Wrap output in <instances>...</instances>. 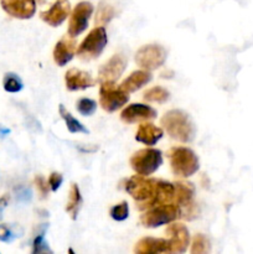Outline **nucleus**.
<instances>
[{"label": "nucleus", "mask_w": 253, "mask_h": 254, "mask_svg": "<svg viewBox=\"0 0 253 254\" xmlns=\"http://www.w3.org/2000/svg\"><path fill=\"white\" fill-rule=\"evenodd\" d=\"M134 252L136 254H156V253H171L170 242L161 238H141L135 245Z\"/></svg>", "instance_id": "obj_15"}, {"label": "nucleus", "mask_w": 253, "mask_h": 254, "mask_svg": "<svg viewBox=\"0 0 253 254\" xmlns=\"http://www.w3.org/2000/svg\"><path fill=\"white\" fill-rule=\"evenodd\" d=\"M15 238L14 233L7 226L0 225V241L1 242H11Z\"/></svg>", "instance_id": "obj_33"}, {"label": "nucleus", "mask_w": 253, "mask_h": 254, "mask_svg": "<svg viewBox=\"0 0 253 254\" xmlns=\"http://www.w3.org/2000/svg\"><path fill=\"white\" fill-rule=\"evenodd\" d=\"M93 12V5L88 1H81L76 5L69 19L68 35L74 37L84 31L88 26V20Z\"/></svg>", "instance_id": "obj_9"}, {"label": "nucleus", "mask_w": 253, "mask_h": 254, "mask_svg": "<svg viewBox=\"0 0 253 254\" xmlns=\"http://www.w3.org/2000/svg\"><path fill=\"white\" fill-rule=\"evenodd\" d=\"M163 134V129L159 128V127H155L151 123H144L139 127L135 139L140 143L145 144V145H154L160 140Z\"/></svg>", "instance_id": "obj_18"}, {"label": "nucleus", "mask_w": 253, "mask_h": 254, "mask_svg": "<svg viewBox=\"0 0 253 254\" xmlns=\"http://www.w3.org/2000/svg\"><path fill=\"white\" fill-rule=\"evenodd\" d=\"M144 99L148 102L164 103L169 99V92L163 87H153L144 93Z\"/></svg>", "instance_id": "obj_24"}, {"label": "nucleus", "mask_w": 253, "mask_h": 254, "mask_svg": "<svg viewBox=\"0 0 253 254\" xmlns=\"http://www.w3.org/2000/svg\"><path fill=\"white\" fill-rule=\"evenodd\" d=\"M107 42H108V37H107V32L104 27H94L87 35L86 39L82 41V44L79 45L78 50H77V56L81 60H84V61L96 59L102 54Z\"/></svg>", "instance_id": "obj_5"}, {"label": "nucleus", "mask_w": 253, "mask_h": 254, "mask_svg": "<svg viewBox=\"0 0 253 254\" xmlns=\"http://www.w3.org/2000/svg\"><path fill=\"white\" fill-rule=\"evenodd\" d=\"M4 88L10 93H16L22 89V82L16 74L7 73L4 77Z\"/></svg>", "instance_id": "obj_26"}, {"label": "nucleus", "mask_w": 253, "mask_h": 254, "mask_svg": "<svg viewBox=\"0 0 253 254\" xmlns=\"http://www.w3.org/2000/svg\"><path fill=\"white\" fill-rule=\"evenodd\" d=\"M59 111H60V116H61L62 119L66 122L67 129H68L71 133H86V134L88 133V129L84 128L83 124L79 123L76 118H73L72 114L69 113L68 111H66V108H64L62 104L60 106Z\"/></svg>", "instance_id": "obj_22"}, {"label": "nucleus", "mask_w": 253, "mask_h": 254, "mask_svg": "<svg viewBox=\"0 0 253 254\" xmlns=\"http://www.w3.org/2000/svg\"><path fill=\"white\" fill-rule=\"evenodd\" d=\"M7 202H9V196L5 195L2 197H0V218H1V212L5 207H6Z\"/></svg>", "instance_id": "obj_34"}, {"label": "nucleus", "mask_w": 253, "mask_h": 254, "mask_svg": "<svg viewBox=\"0 0 253 254\" xmlns=\"http://www.w3.org/2000/svg\"><path fill=\"white\" fill-rule=\"evenodd\" d=\"M76 51V41L72 36H64L60 40L54 49V60L59 66H64L73 59Z\"/></svg>", "instance_id": "obj_16"}, {"label": "nucleus", "mask_w": 253, "mask_h": 254, "mask_svg": "<svg viewBox=\"0 0 253 254\" xmlns=\"http://www.w3.org/2000/svg\"><path fill=\"white\" fill-rule=\"evenodd\" d=\"M129 216V206L126 201L121 202L119 205L114 206L111 210V217L113 218L114 221H124L126 220Z\"/></svg>", "instance_id": "obj_27"}, {"label": "nucleus", "mask_w": 253, "mask_h": 254, "mask_svg": "<svg viewBox=\"0 0 253 254\" xmlns=\"http://www.w3.org/2000/svg\"><path fill=\"white\" fill-rule=\"evenodd\" d=\"M77 109L83 116H92L96 112L97 103L89 98H82L77 103Z\"/></svg>", "instance_id": "obj_28"}, {"label": "nucleus", "mask_w": 253, "mask_h": 254, "mask_svg": "<svg viewBox=\"0 0 253 254\" xmlns=\"http://www.w3.org/2000/svg\"><path fill=\"white\" fill-rule=\"evenodd\" d=\"M5 11L17 19H30L36 11V0H1Z\"/></svg>", "instance_id": "obj_12"}, {"label": "nucleus", "mask_w": 253, "mask_h": 254, "mask_svg": "<svg viewBox=\"0 0 253 254\" xmlns=\"http://www.w3.org/2000/svg\"><path fill=\"white\" fill-rule=\"evenodd\" d=\"M114 14H116V10L112 5L107 4V2L102 1L99 4L98 9H97V15H96V25H99V26H103L104 24L111 21L114 17Z\"/></svg>", "instance_id": "obj_23"}, {"label": "nucleus", "mask_w": 253, "mask_h": 254, "mask_svg": "<svg viewBox=\"0 0 253 254\" xmlns=\"http://www.w3.org/2000/svg\"><path fill=\"white\" fill-rule=\"evenodd\" d=\"M174 188H175V203L176 205H179L180 207H183V206L188 205L189 202H191L193 193H195V188L192 186V184L178 181V183L174 184Z\"/></svg>", "instance_id": "obj_20"}, {"label": "nucleus", "mask_w": 253, "mask_h": 254, "mask_svg": "<svg viewBox=\"0 0 253 254\" xmlns=\"http://www.w3.org/2000/svg\"><path fill=\"white\" fill-rule=\"evenodd\" d=\"M35 184H36V188L37 190H39L41 197L42 198L46 197V196L49 195V188H50L49 183H47L42 176H37V178L35 179Z\"/></svg>", "instance_id": "obj_31"}, {"label": "nucleus", "mask_w": 253, "mask_h": 254, "mask_svg": "<svg viewBox=\"0 0 253 254\" xmlns=\"http://www.w3.org/2000/svg\"><path fill=\"white\" fill-rule=\"evenodd\" d=\"M121 117L126 123H136L154 119L156 117V111L145 104H130L122 112Z\"/></svg>", "instance_id": "obj_14"}, {"label": "nucleus", "mask_w": 253, "mask_h": 254, "mask_svg": "<svg viewBox=\"0 0 253 254\" xmlns=\"http://www.w3.org/2000/svg\"><path fill=\"white\" fill-rule=\"evenodd\" d=\"M56 1V0H37V2H39L40 5H42V6H44V5H46V4H50V2H55Z\"/></svg>", "instance_id": "obj_35"}, {"label": "nucleus", "mask_w": 253, "mask_h": 254, "mask_svg": "<svg viewBox=\"0 0 253 254\" xmlns=\"http://www.w3.org/2000/svg\"><path fill=\"white\" fill-rule=\"evenodd\" d=\"M166 235L169 236V242L171 246V253H184L188 250L190 243L188 228L181 223H171L166 228Z\"/></svg>", "instance_id": "obj_10"}, {"label": "nucleus", "mask_w": 253, "mask_h": 254, "mask_svg": "<svg viewBox=\"0 0 253 254\" xmlns=\"http://www.w3.org/2000/svg\"><path fill=\"white\" fill-rule=\"evenodd\" d=\"M166 60V51L159 45H146L138 50L135 55V62L138 66L146 71L156 69L163 66Z\"/></svg>", "instance_id": "obj_8"}, {"label": "nucleus", "mask_w": 253, "mask_h": 254, "mask_svg": "<svg viewBox=\"0 0 253 254\" xmlns=\"http://www.w3.org/2000/svg\"><path fill=\"white\" fill-rule=\"evenodd\" d=\"M69 10L71 7H69L68 0H56L55 2H52L49 9L42 11L40 15L46 24L55 27L60 26L66 20L69 14Z\"/></svg>", "instance_id": "obj_13"}, {"label": "nucleus", "mask_w": 253, "mask_h": 254, "mask_svg": "<svg viewBox=\"0 0 253 254\" xmlns=\"http://www.w3.org/2000/svg\"><path fill=\"white\" fill-rule=\"evenodd\" d=\"M32 252H34L35 254H36V253H44V252L51 253V251L49 250V246H47V243L45 242L44 235H40V236H37L36 238H35L34 250H32Z\"/></svg>", "instance_id": "obj_29"}, {"label": "nucleus", "mask_w": 253, "mask_h": 254, "mask_svg": "<svg viewBox=\"0 0 253 254\" xmlns=\"http://www.w3.org/2000/svg\"><path fill=\"white\" fill-rule=\"evenodd\" d=\"M161 126L173 139L183 143H189L195 136V127L190 117L183 111L173 109L161 118Z\"/></svg>", "instance_id": "obj_2"}, {"label": "nucleus", "mask_w": 253, "mask_h": 254, "mask_svg": "<svg viewBox=\"0 0 253 254\" xmlns=\"http://www.w3.org/2000/svg\"><path fill=\"white\" fill-rule=\"evenodd\" d=\"M129 101L128 92L123 91L119 87L114 86V82H102L101 91H99V102L104 111L116 112L117 109L122 108L126 102Z\"/></svg>", "instance_id": "obj_7"}, {"label": "nucleus", "mask_w": 253, "mask_h": 254, "mask_svg": "<svg viewBox=\"0 0 253 254\" xmlns=\"http://www.w3.org/2000/svg\"><path fill=\"white\" fill-rule=\"evenodd\" d=\"M210 242L203 235H196L192 241V247H191V253L192 254H205L210 252Z\"/></svg>", "instance_id": "obj_25"}, {"label": "nucleus", "mask_w": 253, "mask_h": 254, "mask_svg": "<svg viewBox=\"0 0 253 254\" xmlns=\"http://www.w3.org/2000/svg\"><path fill=\"white\" fill-rule=\"evenodd\" d=\"M163 164V155L158 149H141L130 158V165L139 175L148 176L155 173Z\"/></svg>", "instance_id": "obj_6"}, {"label": "nucleus", "mask_w": 253, "mask_h": 254, "mask_svg": "<svg viewBox=\"0 0 253 254\" xmlns=\"http://www.w3.org/2000/svg\"><path fill=\"white\" fill-rule=\"evenodd\" d=\"M126 67V60L123 55H114L108 62L103 64L99 69V82H114L122 76Z\"/></svg>", "instance_id": "obj_11"}, {"label": "nucleus", "mask_w": 253, "mask_h": 254, "mask_svg": "<svg viewBox=\"0 0 253 254\" xmlns=\"http://www.w3.org/2000/svg\"><path fill=\"white\" fill-rule=\"evenodd\" d=\"M126 190L138 202L139 210H148L155 205L159 181L144 175L131 176L126 184Z\"/></svg>", "instance_id": "obj_1"}, {"label": "nucleus", "mask_w": 253, "mask_h": 254, "mask_svg": "<svg viewBox=\"0 0 253 254\" xmlns=\"http://www.w3.org/2000/svg\"><path fill=\"white\" fill-rule=\"evenodd\" d=\"M64 81L69 91H78V89H86L94 86V79L92 78L91 74L76 68L66 72Z\"/></svg>", "instance_id": "obj_17"}, {"label": "nucleus", "mask_w": 253, "mask_h": 254, "mask_svg": "<svg viewBox=\"0 0 253 254\" xmlns=\"http://www.w3.org/2000/svg\"><path fill=\"white\" fill-rule=\"evenodd\" d=\"M82 203V197L81 192H79V188L76 185V184H72L71 190H69V197L68 201H67L66 211L71 215V217L73 220L77 218V213H78L79 206Z\"/></svg>", "instance_id": "obj_21"}, {"label": "nucleus", "mask_w": 253, "mask_h": 254, "mask_svg": "<svg viewBox=\"0 0 253 254\" xmlns=\"http://www.w3.org/2000/svg\"><path fill=\"white\" fill-rule=\"evenodd\" d=\"M151 81V74L146 71H136L133 72L123 83L121 84V88L123 91L128 92H135L140 89L144 84L149 83Z\"/></svg>", "instance_id": "obj_19"}, {"label": "nucleus", "mask_w": 253, "mask_h": 254, "mask_svg": "<svg viewBox=\"0 0 253 254\" xmlns=\"http://www.w3.org/2000/svg\"><path fill=\"white\" fill-rule=\"evenodd\" d=\"M180 216V206L176 203H166V205H155L148 208L146 212L141 215L140 221L145 227L156 228L171 223Z\"/></svg>", "instance_id": "obj_4"}, {"label": "nucleus", "mask_w": 253, "mask_h": 254, "mask_svg": "<svg viewBox=\"0 0 253 254\" xmlns=\"http://www.w3.org/2000/svg\"><path fill=\"white\" fill-rule=\"evenodd\" d=\"M183 207L184 210H181V215H183V217L186 218V220H192L193 217L197 216V207H196V205L192 201L189 202L188 205L183 206Z\"/></svg>", "instance_id": "obj_30"}, {"label": "nucleus", "mask_w": 253, "mask_h": 254, "mask_svg": "<svg viewBox=\"0 0 253 254\" xmlns=\"http://www.w3.org/2000/svg\"><path fill=\"white\" fill-rule=\"evenodd\" d=\"M62 181H63V178H62L61 174L59 173H52L49 178V185L51 188L52 191H57L61 186Z\"/></svg>", "instance_id": "obj_32"}, {"label": "nucleus", "mask_w": 253, "mask_h": 254, "mask_svg": "<svg viewBox=\"0 0 253 254\" xmlns=\"http://www.w3.org/2000/svg\"><path fill=\"white\" fill-rule=\"evenodd\" d=\"M173 173L179 178H190L198 170V158L191 149L178 146L169 151Z\"/></svg>", "instance_id": "obj_3"}]
</instances>
